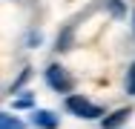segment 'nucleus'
<instances>
[{
  "instance_id": "obj_1",
  "label": "nucleus",
  "mask_w": 135,
  "mask_h": 129,
  "mask_svg": "<svg viewBox=\"0 0 135 129\" xmlns=\"http://www.w3.org/2000/svg\"><path fill=\"white\" fill-rule=\"evenodd\" d=\"M66 106H69V112L78 115V118H98V115H101V106L89 103L86 98H81V95H69V98H66Z\"/></svg>"
},
{
  "instance_id": "obj_2",
  "label": "nucleus",
  "mask_w": 135,
  "mask_h": 129,
  "mask_svg": "<svg viewBox=\"0 0 135 129\" xmlns=\"http://www.w3.org/2000/svg\"><path fill=\"white\" fill-rule=\"evenodd\" d=\"M46 80H49V86H52V89H57V92H66V89H69L66 69H63V66H57V63L46 69Z\"/></svg>"
},
{
  "instance_id": "obj_3",
  "label": "nucleus",
  "mask_w": 135,
  "mask_h": 129,
  "mask_svg": "<svg viewBox=\"0 0 135 129\" xmlns=\"http://www.w3.org/2000/svg\"><path fill=\"white\" fill-rule=\"evenodd\" d=\"M127 118H129V109H118V112H112L107 121H104V129H115V126H121Z\"/></svg>"
},
{
  "instance_id": "obj_4",
  "label": "nucleus",
  "mask_w": 135,
  "mask_h": 129,
  "mask_svg": "<svg viewBox=\"0 0 135 129\" xmlns=\"http://www.w3.org/2000/svg\"><path fill=\"white\" fill-rule=\"evenodd\" d=\"M35 123L40 129H57V118H55L52 112H37L35 115Z\"/></svg>"
},
{
  "instance_id": "obj_5",
  "label": "nucleus",
  "mask_w": 135,
  "mask_h": 129,
  "mask_svg": "<svg viewBox=\"0 0 135 129\" xmlns=\"http://www.w3.org/2000/svg\"><path fill=\"white\" fill-rule=\"evenodd\" d=\"M0 129H23V123L12 115H0Z\"/></svg>"
},
{
  "instance_id": "obj_6",
  "label": "nucleus",
  "mask_w": 135,
  "mask_h": 129,
  "mask_svg": "<svg viewBox=\"0 0 135 129\" xmlns=\"http://www.w3.org/2000/svg\"><path fill=\"white\" fill-rule=\"evenodd\" d=\"M127 92H132V95H135V63L129 66V75H127Z\"/></svg>"
},
{
  "instance_id": "obj_7",
  "label": "nucleus",
  "mask_w": 135,
  "mask_h": 129,
  "mask_svg": "<svg viewBox=\"0 0 135 129\" xmlns=\"http://www.w3.org/2000/svg\"><path fill=\"white\" fill-rule=\"evenodd\" d=\"M32 103V98H20V101H15V106H29Z\"/></svg>"
},
{
  "instance_id": "obj_8",
  "label": "nucleus",
  "mask_w": 135,
  "mask_h": 129,
  "mask_svg": "<svg viewBox=\"0 0 135 129\" xmlns=\"http://www.w3.org/2000/svg\"><path fill=\"white\" fill-rule=\"evenodd\" d=\"M132 29H135V14H132Z\"/></svg>"
}]
</instances>
